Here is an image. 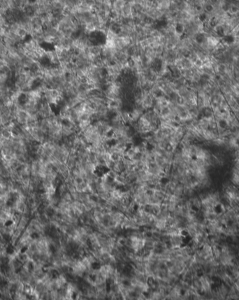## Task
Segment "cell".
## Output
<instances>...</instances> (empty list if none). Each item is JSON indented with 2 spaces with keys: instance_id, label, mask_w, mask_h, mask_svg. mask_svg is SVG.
<instances>
[{
  "instance_id": "cell-1",
  "label": "cell",
  "mask_w": 239,
  "mask_h": 300,
  "mask_svg": "<svg viewBox=\"0 0 239 300\" xmlns=\"http://www.w3.org/2000/svg\"><path fill=\"white\" fill-rule=\"evenodd\" d=\"M213 213H214L215 215L217 216L222 215V214L224 213L225 211L224 206L223 205L222 203H220V202L215 204L213 207Z\"/></svg>"
},
{
  "instance_id": "cell-2",
  "label": "cell",
  "mask_w": 239,
  "mask_h": 300,
  "mask_svg": "<svg viewBox=\"0 0 239 300\" xmlns=\"http://www.w3.org/2000/svg\"><path fill=\"white\" fill-rule=\"evenodd\" d=\"M0 131H1V136H2L4 139H11V137H12V132H11V130L4 127V126H2L0 128Z\"/></svg>"
},
{
  "instance_id": "cell-3",
  "label": "cell",
  "mask_w": 239,
  "mask_h": 300,
  "mask_svg": "<svg viewBox=\"0 0 239 300\" xmlns=\"http://www.w3.org/2000/svg\"><path fill=\"white\" fill-rule=\"evenodd\" d=\"M17 34L20 37L23 41H25V39L27 38V36H28L29 34L27 32V31L25 30V28H23V27H20L18 30L17 31Z\"/></svg>"
},
{
  "instance_id": "cell-4",
  "label": "cell",
  "mask_w": 239,
  "mask_h": 300,
  "mask_svg": "<svg viewBox=\"0 0 239 300\" xmlns=\"http://www.w3.org/2000/svg\"><path fill=\"white\" fill-rule=\"evenodd\" d=\"M34 288L32 287V285L29 283H25L24 285V292L27 294V296L29 297L31 295H32L33 291H34Z\"/></svg>"
}]
</instances>
